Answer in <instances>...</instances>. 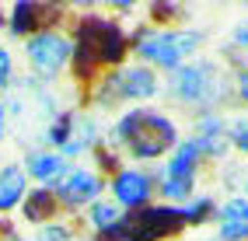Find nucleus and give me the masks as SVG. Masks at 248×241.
<instances>
[{
  "mask_svg": "<svg viewBox=\"0 0 248 241\" xmlns=\"http://www.w3.org/2000/svg\"><path fill=\"white\" fill-rule=\"evenodd\" d=\"M115 140L126 143L137 157H157V154L175 147V126H171V119L157 116L151 108H137L119 119Z\"/></svg>",
  "mask_w": 248,
  "mask_h": 241,
  "instance_id": "1",
  "label": "nucleus"
},
{
  "mask_svg": "<svg viewBox=\"0 0 248 241\" xmlns=\"http://www.w3.org/2000/svg\"><path fill=\"white\" fill-rule=\"evenodd\" d=\"M203 45V31L192 28H151L137 39V56L164 70H178L182 63H189V56Z\"/></svg>",
  "mask_w": 248,
  "mask_h": 241,
  "instance_id": "2",
  "label": "nucleus"
},
{
  "mask_svg": "<svg viewBox=\"0 0 248 241\" xmlns=\"http://www.w3.org/2000/svg\"><path fill=\"white\" fill-rule=\"evenodd\" d=\"M70 53H74V45H70L67 35H60V31H39V35H31L28 45H25L28 67L39 77H56L70 63Z\"/></svg>",
  "mask_w": 248,
  "mask_h": 241,
  "instance_id": "3",
  "label": "nucleus"
},
{
  "mask_svg": "<svg viewBox=\"0 0 248 241\" xmlns=\"http://www.w3.org/2000/svg\"><path fill=\"white\" fill-rule=\"evenodd\" d=\"M217 67L210 60H189L178 70H171V94L178 102H206L213 94Z\"/></svg>",
  "mask_w": 248,
  "mask_h": 241,
  "instance_id": "4",
  "label": "nucleus"
},
{
  "mask_svg": "<svg viewBox=\"0 0 248 241\" xmlns=\"http://www.w3.org/2000/svg\"><path fill=\"white\" fill-rule=\"evenodd\" d=\"M56 196L70 206H84V203H94L102 196V179L88 168H70L63 179L56 182Z\"/></svg>",
  "mask_w": 248,
  "mask_h": 241,
  "instance_id": "5",
  "label": "nucleus"
},
{
  "mask_svg": "<svg viewBox=\"0 0 248 241\" xmlns=\"http://www.w3.org/2000/svg\"><path fill=\"white\" fill-rule=\"evenodd\" d=\"M112 196L119 206H143L151 199V179L140 168H123L112 179Z\"/></svg>",
  "mask_w": 248,
  "mask_h": 241,
  "instance_id": "6",
  "label": "nucleus"
},
{
  "mask_svg": "<svg viewBox=\"0 0 248 241\" xmlns=\"http://www.w3.org/2000/svg\"><path fill=\"white\" fill-rule=\"evenodd\" d=\"M217 238L220 241H248V199L231 196L217 213Z\"/></svg>",
  "mask_w": 248,
  "mask_h": 241,
  "instance_id": "7",
  "label": "nucleus"
},
{
  "mask_svg": "<svg viewBox=\"0 0 248 241\" xmlns=\"http://www.w3.org/2000/svg\"><path fill=\"white\" fill-rule=\"evenodd\" d=\"M67 171H70V165H67V157H63L60 151H35L25 161V175L35 179V182H42V185H56Z\"/></svg>",
  "mask_w": 248,
  "mask_h": 241,
  "instance_id": "8",
  "label": "nucleus"
},
{
  "mask_svg": "<svg viewBox=\"0 0 248 241\" xmlns=\"http://www.w3.org/2000/svg\"><path fill=\"white\" fill-rule=\"evenodd\" d=\"M119 94L123 98H154L157 94V77H154V70L151 67H126L123 74H119Z\"/></svg>",
  "mask_w": 248,
  "mask_h": 241,
  "instance_id": "9",
  "label": "nucleus"
},
{
  "mask_svg": "<svg viewBox=\"0 0 248 241\" xmlns=\"http://www.w3.org/2000/svg\"><path fill=\"white\" fill-rule=\"evenodd\" d=\"M28 192V175L21 165H4L0 168V213L14 210Z\"/></svg>",
  "mask_w": 248,
  "mask_h": 241,
  "instance_id": "10",
  "label": "nucleus"
},
{
  "mask_svg": "<svg viewBox=\"0 0 248 241\" xmlns=\"http://www.w3.org/2000/svg\"><path fill=\"white\" fill-rule=\"evenodd\" d=\"M200 143L196 140H186V143H175V154L168 157V165H164V175L161 179H189L196 175V161H200Z\"/></svg>",
  "mask_w": 248,
  "mask_h": 241,
  "instance_id": "11",
  "label": "nucleus"
},
{
  "mask_svg": "<svg viewBox=\"0 0 248 241\" xmlns=\"http://www.w3.org/2000/svg\"><path fill=\"white\" fill-rule=\"evenodd\" d=\"M88 220H91V227H98V231H112L115 224L123 220V206L115 199H94L91 210H88Z\"/></svg>",
  "mask_w": 248,
  "mask_h": 241,
  "instance_id": "12",
  "label": "nucleus"
},
{
  "mask_svg": "<svg viewBox=\"0 0 248 241\" xmlns=\"http://www.w3.org/2000/svg\"><path fill=\"white\" fill-rule=\"evenodd\" d=\"M161 192H164L168 199H189L192 182H189V179H161Z\"/></svg>",
  "mask_w": 248,
  "mask_h": 241,
  "instance_id": "13",
  "label": "nucleus"
},
{
  "mask_svg": "<svg viewBox=\"0 0 248 241\" xmlns=\"http://www.w3.org/2000/svg\"><path fill=\"white\" fill-rule=\"evenodd\" d=\"M231 143H234L238 151H248V116H238L231 122Z\"/></svg>",
  "mask_w": 248,
  "mask_h": 241,
  "instance_id": "14",
  "label": "nucleus"
},
{
  "mask_svg": "<svg viewBox=\"0 0 248 241\" xmlns=\"http://www.w3.org/2000/svg\"><path fill=\"white\" fill-rule=\"evenodd\" d=\"M35 241H70V231H67V227H60V224H46V227L39 231Z\"/></svg>",
  "mask_w": 248,
  "mask_h": 241,
  "instance_id": "15",
  "label": "nucleus"
},
{
  "mask_svg": "<svg viewBox=\"0 0 248 241\" xmlns=\"http://www.w3.org/2000/svg\"><path fill=\"white\" fill-rule=\"evenodd\" d=\"M11 70H14V63H11V53L0 45V88H7V80H11Z\"/></svg>",
  "mask_w": 248,
  "mask_h": 241,
  "instance_id": "16",
  "label": "nucleus"
},
{
  "mask_svg": "<svg viewBox=\"0 0 248 241\" xmlns=\"http://www.w3.org/2000/svg\"><path fill=\"white\" fill-rule=\"evenodd\" d=\"M238 94H241V98L248 102V70H245V74L238 77Z\"/></svg>",
  "mask_w": 248,
  "mask_h": 241,
  "instance_id": "17",
  "label": "nucleus"
},
{
  "mask_svg": "<svg viewBox=\"0 0 248 241\" xmlns=\"http://www.w3.org/2000/svg\"><path fill=\"white\" fill-rule=\"evenodd\" d=\"M4 126H7V105L0 102V136H4Z\"/></svg>",
  "mask_w": 248,
  "mask_h": 241,
  "instance_id": "18",
  "label": "nucleus"
},
{
  "mask_svg": "<svg viewBox=\"0 0 248 241\" xmlns=\"http://www.w3.org/2000/svg\"><path fill=\"white\" fill-rule=\"evenodd\" d=\"M234 39H238V42H245V45H248V31H234Z\"/></svg>",
  "mask_w": 248,
  "mask_h": 241,
  "instance_id": "19",
  "label": "nucleus"
},
{
  "mask_svg": "<svg viewBox=\"0 0 248 241\" xmlns=\"http://www.w3.org/2000/svg\"><path fill=\"white\" fill-rule=\"evenodd\" d=\"M11 241H25V238H11Z\"/></svg>",
  "mask_w": 248,
  "mask_h": 241,
  "instance_id": "20",
  "label": "nucleus"
},
{
  "mask_svg": "<svg viewBox=\"0 0 248 241\" xmlns=\"http://www.w3.org/2000/svg\"><path fill=\"white\" fill-rule=\"evenodd\" d=\"M245 192H248V179H245Z\"/></svg>",
  "mask_w": 248,
  "mask_h": 241,
  "instance_id": "21",
  "label": "nucleus"
}]
</instances>
